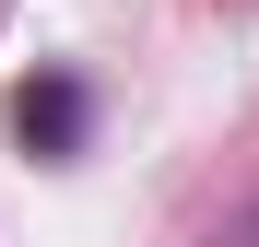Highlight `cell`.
I'll return each instance as SVG.
<instances>
[{
  "mask_svg": "<svg viewBox=\"0 0 259 247\" xmlns=\"http://www.w3.org/2000/svg\"><path fill=\"white\" fill-rule=\"evenodd\" d=\"M12 118H24V141H71V130H82V94H71V82H24Z\"/></svg>",
  "mask_w": 259,
  "mask_h": 247,
  "instance_id": "obj_1",
  "label": "cell"
}]
</instances>
